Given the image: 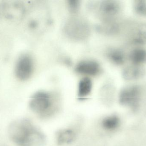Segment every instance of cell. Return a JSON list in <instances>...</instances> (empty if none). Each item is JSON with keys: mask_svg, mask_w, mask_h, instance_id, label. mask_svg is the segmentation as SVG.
<instances>
[{"mask_svg": "<svg viewBox=\"0 0 146 146\" xmlns=\"http://www.w3.org/2000/svg\"><path fill=\"white\" fill-rule=\"evenodd\" d=\"M119 118L115 115L107 116L104 117L100 122L101 127L106 131H111L118 127L119 125Z\"/></svg>", "mask_w": 146, "mask_h": 146, "instance_id": "cell-13", "label": "cell"}, {"mask_svg": "<svg viewBox=\"0 0 146 146\" xmlns=\"http://www.w3.org/2000/svg\"><path fill=\"white\" fill-rule=\"evenodd\" d=\"M133 34L132 40L134 43L137 44L146 43V24L140 25Z\"/></svg>", "mask_w": 146, "mask_h": 146, "instance_id": "cell-15", "label": "cell"}, {"mask_svg": "<svg viewBox=\"0 0 146 146\" xmlns=\"http://www.w3.org/2000/svg\"><path fill=\"white\" fill-rule=\"evenodd\" d=\"M97 29L100 32L106 34H113L117 33L119 30L118 24L115 20L103 21L97 26Z\"/></svg>", "mask_w": 146, "mask_h": 146, "instance_id": "cell-12", "label": "cell"}, {"mask_svg": "<svg viewBox=\"0 0 146 146\" xmlns=\"http://www.w3.org/2000/svg\"><path fill=\"white\" fill-rule=\"evenodd\" d=\"M29 106L32 111L42 119H49L54 116L60 109L59 101L48 93L39 91L33 95Z\"/></svg>", "mask_w": 146, "mask_h": 146, "instance_id": "cell-2", "label": "cell"}, {"mask_svg": "<svg viewBox=\"0 0 146 146\" xmlns=\"http://www.w3.org/2000/svg\"><path fill=\"white\" fill-rule=\"evenodd\" d=\"M64 31L66 36L71 39L82 41L89 37L91 29L86 20L80 17H73L66 22Z\"/></svg>", "mask_w": 146, "mask_h": 146, "instance_id": "cell-3", "label": "cell"}, {"mask_svg": "<svg viewBox=\"0 0 146 146\" xmlns=\"http://www.w3.org/2000/svg\"><path fill=\"white\" fill-rule=\"evenodd\" d=\"M76 136V133L72 129L64 128L56 132V139L57 144L62 145L72 143L75 139Z\"/></svg>", "mask_w": 146, "mask_h": 146, "instance_id": "cell-9", "label": "cell"}, {"mask_svg": "<svg viewBox=\"0 0 146 146\" xmlns=\"http://www.w3.org/2000/svg\"><path fill=\"white\" fill-rule=\"evenodd\" d=\"M121 3L114 0L100 1L95 6L96 11L102 21L115 20L121 10Z\"/></svg>", "mask_w": 146, "mask_h": 146, "instance_id": "cell-4", "label": "cell"}, {"mask_svg": "<svg viewBox=\"0 0 146 146\" xmlns=\"http://www.w3.org/2000/svg\"><path fill=\"white\" fill-rule=\"evenodd\" d=\"M134 8L137 13L142 15H146V2L145 1H136L135 3Z\"/></svg>", "mask_w": 146, "mask_h": 146, "instance_id": "cell-18", "label": "cell"}, {"mask_svg": "<svg viewBox=\"0 0 146 146\" xmlns=\"http://www.w3.org/2000/svg\"><path fill=\"white\" fill-rule=\"evenodd\" d=\"M33 61L31 57L27 54L19 57L15 64V73L17 79L21 81L29 79L32 74Z\"/></svg>", "mask_w": 146, "mask_h": 146, "instance_id": "cell-5", "label": "cell"}, {"mask_svg": "<svg viewBox=\"0 0 146 146\" xmlns=\"http://www.w3.org/2000/svg\"><path fill=\"white\" fill-rule=\"evenodd\" d=\"M140 94V89L139 87H128L122 90L119 96V101L122 105H133L138 102Z\"/></svg>", "mask_w": 146, "mask_h": 146, "instance_id": "cell-7", "label": "cell"}, {"mask_svg": "<svg viewBox=\"0 0 146 146\" xmlns=\"http://www.w3.org/2000/svg\"><path fill=\"white\" fill-rule=\"evenodd\" d=\"M108 58L117 65L123 64L125 61V55L122 51L118 49H111L107 53Z\"/></svg>", "mask_w": 146, "mask_h": 146, "instance_id": "cell-16", "label": "cell"}, {"mask_svg": "<svg viewBox=\"0 0 146 146\" xmlns=\"http://www.w3.org/2000/svg\"><path fill=\"white\" fill-rule=\"evenodd\" d=\"M129 57L134 65L140 66L146 62V50L141 48L134 49L130 53Z\"/></svg>", "mask_w": 146, "mask_h": 146, "instance_id": "cell-14", "label": "cell"}, {"mask_svg": "<svg viewBox=\"0 0 146 146\" xmlns=\"http://www.w3.org/2000/svg\"><path fill=\"white\" fill-rule=\"evenodd\" d=\"M92 88V81L88 77L82 79L79 83L78 87V96L79 98L84 99L91 93Z\"/></svg>", "mask_w": 146, "mask_h": 146, "instance_id": "cell-11", "label": "cell"}, {"mask_svg": "<svg viewBox=\"0 0 146 146\" xmlns=\"http://www.w3.org/2000/svg\"><path fill=\"white\" fill-rule=\"evenodd\" d=\"M145 74V71L143 67L134 65L126 68L123 72V76L126 80H135L142 78Z\"/></svg>", "mask_w": 146, "mask_h": 146, "instance_id": "cell-10", "label": "cell"}, {"mask_svg": "<svg viewBox=\"0 0 146 146\" xmlns=\"http://www.w3.org/2000/svg\"><path fill=\"white\" fill-rule=\"evenodd\" d=\"M9 133L11 139L19 146H43L46 143L45 135L26 119L12 123Z\"/></svg>", "mask_w": 146, "mask_h": 146, "instance_id": "cell-1", "label": "cell"}, {"mask_svg": "<svg viewBox=\"0 0 146 146\" xmlns=\"http://www.w3.org/2000/svg\"><path fill=\"white\" fill-rule=\"evenodd\" d=\"M68 6L69 10L73 13H76L80 7V1L78 0H69Z\"/></svg>", "mask_w": 146, "mask_h": 146, "instance_id": "cell-19", "label": "cell"}, {"mask_svg": "<svg viewBox=\"0 0 146 146\" xmlns=\"http://www.w3.org/2000/svg\"><path fill=\"white\" fill-rule=\"evenodd\" d=\"M112 91L111 86L110 85L104 86L100 93V101L104 104L108 105L110 104L112 99Z\"/></svg>", "mask_w": 146, "mask_h": 146, "instance_id": "cell-17", "label": "cell"}, {"mask_svg": "<svg viewBox=\"0 0 146 146\" xmlns=\"http://www.w3.org/2000/svg\"><path fill=\"white\" fill-rule=\"evenodd\" d=\"M0 11H1V4H0Z\"/></svg>", "mask_w": 146, "mask_h": 146, "instance_id": "cell-20", "label": "cell"}, {"mask_svg": "<svg viewBox=\"0 0 146 146\" xmlns=\"http://www.w3.org/2000/svg\"><path fill=\"white\" fill-rule=\"evenodd\" d=\"M75 69L79 73L94 76L100 73V67L99 64L95 61L86 60L79 63L76 65Z\"/></svg>", "mask_w": 146, "mask_h": 146, "instance_id": "cell-8", "label": "cell"}, {"mask_svg": "<svg viewBox=\"0 0 146 146\" xmlns=\"http://www.w3.org/2000/svg\"><path fill=\"white\" fill-rule=\"evenodd\" d=\"M1 11L6 18L13 20H17L24 16L25 9L20 2L8 1L1 4Z\"/></svg>", "mask_w": 146, "mask_h": 146, "instance_id": "cell-6", "label": "cell"}]
</instances>
